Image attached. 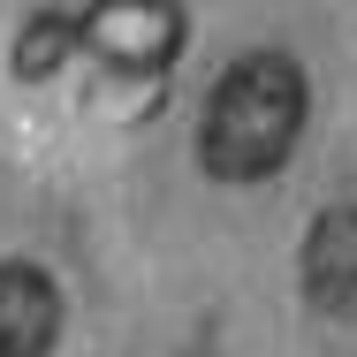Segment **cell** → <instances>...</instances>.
<instances>
[{
	"label": "cell",
	"mask_w": 357,
	"mask_h": 357,
	"mask_svg": "<svg viewBox=\"0 0 357 357\" xmlns=\"http://www.w3.org/2000/svg\"><path fill=\"white\" fill-rule=\"evenodd\" d=\"M84 46L114 69H167L183 54V8L175 0H99L84 15Z\"/></svg>",
	"instance_id": "2"
},
{
	"label": "cell",
	"mask_w": 357,
	"mask_h": 357,
	"mask_svg": "<svg viewBox=\"0 0 357 357\" xmlns=\"http://www.w3.org/2000/svg\"><path fill=\"white\" fill-rule=\"evenodd\" d=\"M61 342V289L31 259H0V357H54Z\"/></svg>",
	"instance_id": "3"
},
{
	"label": "cell",
	"mask_w": 357,
	"mask_h": 357,
	"mask_svg": "<svg viewBox=\"0 0 357 357\" xmlns=\"http://www.w3.org/2000/svg\"><path fill=\"white\" fill-rule=\"evenodd\" d=\"M304 137V69L289 54H243L198 114V160L213 183H266Z\"/></svg>",
	"instance_id": "1"
},
{
	"label": "cell",
	"mask_w": 357,
	"mask_h": 357,
	"mask_svg": "<svg viewBox=\"0 0 357 357\" xmlns=\"http://www.w3.org/2000/svg\"><path fill=\"white\" fill-rule=\"evenodd\" d=\"M304 296L327 319H357V206H327L304 236Z\"/></svg>",
	"instance_id": "4"
}]
</instances>
